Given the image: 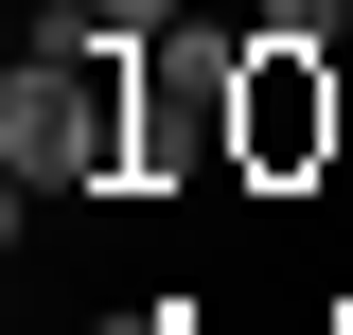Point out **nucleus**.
I'll list each match as a JSON object with an SVG mask.
<instances>
[{
    "instance_id": "f257e3e1",
    "label": "nucleus",
    "mask_w": 353,
    "mask_h": 335,
    "mask_svg": "<svg viewBox=\"0 0 353 335\" xmlns=\"http://www.w3.org/2000/svg\"><path fill=\"white\" fill-rule=\"evenodd\" d=\"M106 71H124V53H18V88H0L18 194H106V176L141 159V106H106Z\"/></svg>"
},
{
    "instance_id": "7ed1b4c3",
    "label": "nucleus",
    "mask_w": 353,
    "mask_h": 335,
    "mask_svg": "<svg viewBox=\"0 0 353 335\" xmlns=\"http://www.w3.org/2000/svg\"><path fill=\"white\" fill-rule=\"evenodd\" d=\"M141 36H176V0H53L36 18V53H141Z\"/></svg>"
},
{
    "instance_id": "f03ea898",
    "label": "nucleus",
    "mask_w": 353,
    "mask_h": 335,
    "mask_svg": "<svg viewBox=\"0 0 353 335\" xmlns=\"http://www.w3.org/2000/svg\"><path fill=\"white\" fill-rule=\"evenodd\" d=\"M318 141H336V71H318V53H265V36H248V124H230V159H248V176H301Z\"/></svg>"
},
{
    "instance_id": "39448f33",
    "label": "nucleus",
    "mask_w": 353,
    "mask_h": 335,
    "mask_svg": "<svg viewBox=\"0 0 353 335\" xmlns=\"http://www.w3.org/2000/svg\"><path fill=\"white\" fill-rule=\"evenodd\" d=\"M106 335H159V318H106Z\"/></svg>"
},
{
    "instance_id": "20e7f679",
    "label": "nucleus",
    "mask_w": 353,
    "mask_h": 335,
    "mask_svg": "<svg viewBox=\"0 0 353 335\" xmlns=\"http://www.w3.org/2000/svg\"><path fill=\"white\" fill-rule=\"evenodd\" d=\"M248 36H265V53H336V0H265Z\"/></svg>"
}]
</instances>
